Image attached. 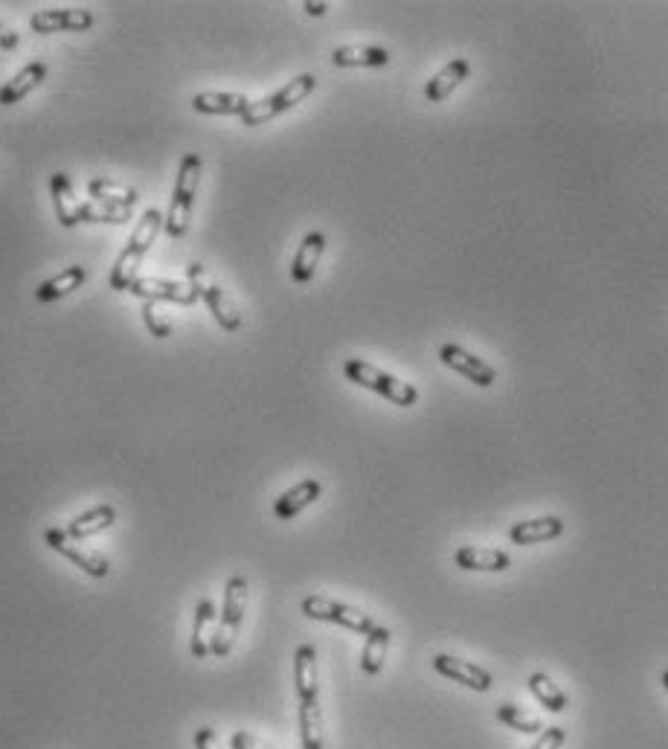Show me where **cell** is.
I'll list each match as a JSON object with an SVG mask.
<instances>
[{
  "label": "cell",
  "mask_w": 668,
  "mask_h": 749,
  "mask_svg": "<svg viewBox=\"0 0 668 749\" xmlns=\"http://www.w3.org/2000/svg\"><path fill=\"white\" fill-rule=\"evenodd\" d=\"M303 9L308 15H326V12H329V3H311V0H308V3H303Z\"/></svg>",
  "instance_id": "cell-37"
},
{
  "label": "cell",
  "mask_w": 668,
  "mask_h": 749,
  "mask_svg": "<svg viewBox=\"0 0 668 749\" xmlns=\"http://www.w3.org/2000/svg\"><path fill=\"white\" fill-rule=\"evenodd\" d=\"M134 297L146 302H175V305H195L201 300L198 291L189 282L175 279H157V276H137L128 288Z\"/></svg>",
  "instance_id": "cell-9"
},
{
  "label": "cell",
  "mask_w": 668,
  "mask_h": 749,
  "mask_svg": "<svg viewBox=\"0 0 668 749\" xmlns=\"http://www.w3.org/2000/svg\"><path fill=\"white\" fill-rule=\"evenodd\" d=\"M300 610H303L308 619L329 622V625H340V628L355 630V633H364V636L375 628V622H372L369 613L352 607V604H343V601L317 596V593H314V596H305L303 604H300Z\"/></svg>",
  "instance_id": "cell-7"
},
{
  "label": "cell",
  "mask_w": 668,
  "mask_h": 749,
  "mask_svg": "<svg viewBox=\"0 0 668 749\" xmlns=\"http://www.w3.org/2000/svg\"><path fill=\"white\" fill-rule=\"evenodd\" d=\"M230 749H271V747H265L262 741H256L250 732H233L230 735Z\"/></svg>",
  "instance_id": "cell-34"
},
{
  "label": "cell",
  "mask_w": 668,
  "mask_h": 749,
  "mask_svg": "<svg viewBox=\"0 0 668 749\" xmlns=\"http://www.w3.org/2000/svg\"><path fill=\"white\" fill-rule=\"evenodd\" d=\"M433 668L442 677H448V680H454V683L471 691H488L494 686V677L488 674L483 665H477V662L471 660H459V657H451V654H436L433 657Z\"/></svg>",
  "instance_id": "cell-11"
},
{
  "label": "cell",
  "mask_w": 668,
  "mask_h": 749,
  "mask_svg": "<svg viewBox=\"0 0 668 749\" xmlns=\"http://www.w3.org/2000/svg\"><path fill=\"white\" fill-rule=\"evenodd\" d=\"M334 67H384L390 64V53L384 47H337L332 53Z\"/></svg>",
  "instance_id": "cell-27"
},
{
  "label": "cell",
  "mask_w": 668,
  "mask_h": 749,
  "mask_svg": "<svg viewBox=\"0 0 668 749\" xmlns=\"http://www.w3.org/2000/svg\"><path fill=\"white\" fill-rule=\"evenodd\" d=\"M18 44H21V38H18V32H12L9 27H3L0 24V50H18Z\"/></svg>",
  "instance_id": "cell-36"
},
{
  "label": "cell",
  "mask_w": 668,
  "mask_h": 749,
  "mask_svg": "<svg viewBox=\"0 0 668 749\" xmlns=\"http://www.w3.org/2000/svg\"><path fill=\"white\" fill-rule=\"evenodd\" d=\"M163 221H166V215L157 212L154 207L143 212V218L137 221L131 239H128L125 250L120 253V259L114 262V268L108 273V285L114 291H128L131 288V282L137 279V270L143 265L146 253L152 250V244L157 241V233L163 230Z\"/></svg>",
  "instance_id": "cell-1"
},
{
  "label": "cell",
  "mask_w": 668,
  "mask_h": 749,
  "mask_svg": "<svg viewBox=\"0 0 668 749\" xmlns=\"http://www.w3.org/2000/svg\"><path fill=\"white\" fill-rule=\"evenodd\" d=\"M192 741H195V749H218V735L210 726H201Z\"/></svg>",
  "instance_id": "cell-35"
},
{
  "label": "cell",
  "mask_w": 668,
  "mask_h": 749,
  "mask_svg": "<svg viewBox=\"0 0 668 749\" xmlns=\"http://www.w3.org/2000/svg\"><path fill=\"white\" fill-rule=\"evenodd\" d=\"M201 172H204V160L201 154L189 151L183 154L181 166H178V180H175V192H172V207L166 212L163 230L166 236L181 241L189 233V218H192V207H195V195L201 186Z\"/></svg>",
  "instance_id": "cell-2"
},
{
  "label": "cell",
  "mask_w": 668,
  "mask_h": 749,
  "mask_svg": "<svg viewBox=\"0 0 668 749\" xmlns=\"http://www.w3.org/2000/svg\"><path fill=\"white\" fill-rule=\"evenodd\" d=\"M88 195L99 204H108V207H122V210H134V204L140 201L137 189H128L117 180L108 178H93L88 183Z\"/></svg>",
  "instance_id": "cell-25"
},
{
  "label": "cell",
  "mask_w": 668,
  "mask_h": 749,
  "mask_svg": "<svg viewBox=\"0 0 668 749\" xmlns=\"http://www.w3.org/2000/svg\"><path fill=\"white\" fill-rule=\"evenodd\" d=\"M343 375L352 384L364 387V390L378 392L381 398H387L395 407H413L419 401V390L413 384H407V381H401V378H395L390 372H384V369H378V366H372V363H366L361 358L346 360Z\"/></svg>",
  "instance_id": "cell-3"
},
{
  "label": "cell",
  "mask_w": 668,
  "mask_h": 749,
  "mask_svg": "<svg viewBox=\"0 0 668 749\" xmlns=\"http://www.w3.org/2000/svg\"><path fill=\"white\" fill-rule=\"evenodd\" d=\"M663 686H666V691H668V671H663Z\"/></svg>",
  "instance_id": "cell-38"
},
{
  "label": "cell",
  "mask_w": 668,
  "mask_h": 749,
  "mask_svg": "<svg viewBox=\"0 0 668 749\" xmlns=\"http://www.w3.org/2000/svg\"><path fill=\"white\" fill-rule=\"evenodd\" d=\"M497 720L506 723L515 732H523V735H541L544 732V720L535 718V715H526L520 706H512V703L497 706Z\"/></svg>",
  "instance_id": "cell-30"
},
{
  "label": "cell",
  "mask_w": 668,
  "mask_h": 749,
  "mask_svg": "<svg viewBox=\"0 0 668 749\" xmlns=\"http://www.w3.org/2000/svg\"><path fill=\"white\" fill-rule=\"evenodd\" d=\"M468 76H471V64H468V59H451L425 85L427 102H445Z\"/></svg>",
  "instance_id": "cell-18"
},
{
  "label": "cell",
  "mask_w": 668,
  "mask_h": 749,
  "mask_svg": "<svg viewBox=\"0 0 668 749\" xmlns=\"http://www.w3.org/2000/svg\"><path fill=\"white\" fill-rule=\"evenodd\" d=\"M317 88V76H311V73H303V76H297V79H291L285 88H279L271 96H265V99H259V102H250V108L242 114L244 125H250V128H256V125H265V122L276 120L279 114H285V111H291V108H297L300 102H305L311 93Z\"/></svg>",
  "instance_id": "cell-5"
},
{
  "label": "cell",
  "mask_w": 668,
  "mask_h": 749,
  "mask_svg": "<svg viewBox=\"0 0 668 749\" xmlns=\"http://www.w3.org/2000/svg\"><path fill=\"white\" fill-rule=\"evenodd\" d=\"M300 744L303 749H323V712L320 700L300 703Z\"/></svg>",
  "instance_id": "cell-28"
},
{
  "label": "cell",
  "mask_w": 668,
  "mask_h": 749,
  "mask_svg": "<svg viewBox=\"0 0 668 749\" xmlns=\"http://www.w3.org/2000/svg\"><path fill=\"white\" fill-rule=\"evenodd\" d=\"M128 218H131V210L108 207L99 201H88L79 207V224H125Z\"/></svg>",
  "instance_id": "cell-31"
},
{
  "label": "cell",
  "mask_w": 668,
  "mask_h": 749,
  "mask_svg": "<svg viewBox=\"0 0 668 749\" xmlns=\"http://www.w3.org/2000/svg\"><path fill=\"white\" fill-rule=\"evenodd\" d=\"M439 360H442L448 369H454L456 375H462L465 381H471L474 387L488 390V387L497 381V372L488 366L486 360L471 355L468 349H462V346H456V343H445V346L439 349Z\"/></svg>",
  "instance_id": "cell-10"
},
{
  "label": "cell",
  "mask_w": 668,
  "mask_h": 749,
  "mask_svg": "<svg viewBox=\"0 0 668 749\" xmlns=\"http://www.w3.org/2000/svg\"><path fill=\"white\" fill-rule=\"evenodd\" d=\"M44 543L53 552H59L61 558H67L73 567H79L85 575H91V578H108L111 575V564H108L105 555H99L96 549H88L85 543L73 540L64 529H47L44 532Z\"/></svg>",
  "instance_id": "cell-8"
},
{
  "label": "cell",
  "mask_w": 668,
  "mask_h": 749,
  "mask_svg": "<svg viewBox=\"0 0 668 749\" xmlns=\"http://www.w3.org/2000/svg\"><path fill=\"white\" fill-rule=\"evenodd\" d=\"M529 691L535 694V700L547 709V712H555V715H561L564 709H567V694L558 689V683L544 674V671H535L532 677H529Z\"/></svg>",
  "instance_id": "cell-29"
},
{
  "label": "cell",
  "mask_w": 668,
  "mask_h": 749,
  "mask_svg": "<svg viewBox=\"0 0 668 749\" xmlns=\"http://www.w3.org/2000/svg\"><path fill=\"white\" fill-rule=\"evenodd\" d=\"M186 279H189V285L198 291V297L207 302V308L213 311L215 323H218L221 329L224 331L242 329V314H239L236 302L227 297V291L215 282L210 270L204 268L201 262H192V265L186 268Z\"/></svg>",
  "instance_id": "cell-6"
},
{
  "label": "cell",
  "mask_w": 668,
  "mask_h": 749,
  "mask_svg": "<svg viewBox=\"0 0 668 749\" xmlns=\"http://www.w3.org/2000/svg\"><path fill=\"white\" fill-rule=\"evenodd\" d=\"M85 282H88V270L82 268V265H70V268H64L61 273H56L53 279L41 282V285L35 288V300L56 302L61 300V297H67V294H73V291H79Z\"/></svg>",
  "instance_id": "cell-21"
},
{
  "label": "cell",
  "mask_w": 668,
  "mask_h": 749,
  "mask_svg": "<svg viewBox=\"0 0 668 749\" xmlns=\"http://www.w3.org/2000/svg\"><path fill=\"white\" fill-rule=\"evenodd\" d=\"M143 323H146V329L152 331L154 337H160V340H166V337L172 334V320L160 311L157 302H146V305H143Z\"/></svg>",
  "instance_id": "cell-32"
},
{
  "label": "cell",
  "mask_w": 668,
  "mask_h": 749,
  "mask_svg": "<svg viewBox=\"0 0 668 749\" xmlns=\"http://www.w3.org/2000/svg\"><path fill=\"white\" fill-rule=\"evenodd\" d=\"M323 494V485L320 480H303L297 482L294 488H288L279 500L274 503V514L276 520H294L303 509H308L311 503H317Z\"/></svg>",
  "instance_id": "cell-16"
},
{
  "label": "cell",
  "mask_w": 668,
  "mask_h": 749,
  "mask_svg": "<svg viewBox=\"0 0 668 749\" xmlns=\"http://www.w3.org/2000/svg\"><path fill=\"white\" fill-rule=\"evenodd\" d=\"M50 195H53V204H56V218H59L61 227H76L79 224V207L82 201H76V192H73V183L64 172H56L50 178Z\"/></svg>",
  "instance_id": "cell-23"
},
{
  "label": "cell",
  "mask_w": 668,
  "mask_h": 749,
  "mask_svg": "<svg viewBox=\"0 0 668 749\" xmlns=\"http://www.w3.org/2000/svg\"><path fill=\"white\" fill-rule=\"evenodd\" d=\"M114 523H117V509L114 506H96V509L73 517L64 532L73 540H88L93 535H99V532H105V529H111Z\"/></svg>",
  "instance_id": "cell-24"
},
{
  "label": "cell",
  "mask_w": 668,
  "mask_h": 749,
  "mask_svg": "<svg viewBox=\"0 0 668 749\" xmlns=\"http://www.w3.org/2000/svg\"><path fill=\"white\" fill-rule=\"evenodd\" d=\"M454 561L465 572H506L512 567V558L503 549H486V546H462L456 549Z\"/></svg>",
  "instance_id": "cell-14"
},
{
  "label": "cell",
  "mask_w": 668,
  "mask_h": 749,
  "mask_svg": "<svg viewBox=\"0 0 668 749\" xmlns=\"http://www.w3.org/2000/svg\"><path fill=\"white\" fill-rule=\"evenodd\" d=\"M244 610H247V578L233 575V578L224 584V604H221L218 628H215L213 645H210V654H213V657H227V654L233 651L236 636H239V628H242Z\"/></svg>",
  "instance_id": "cell-4"
},
{
  "label": "cell",
  "mask_w": 668,
  "mask_h": 749,
  "mask_svg": "<svg viewBox=\"0 0 668 749\" xmlns=\"http://www.w3.org/2000/svg\"><path fill=\"white\" fill-rule=\"evenodd\" d=\"M567 741V732L561 726H544V732L538 735V741L532 744V749H561Z\"/></svg>",
  "instance_id": "cell-33"
},
{
  "label": "cell",
  "mask_w": 668,
  "mask_h": 749,
  "mask_svg": "<svg viewBox=\"0 0 668 749\" xmlns=\"http://www.w3.org/2000/svg\"><path fill=\"white\" fill-rule=\"evenodd\" d=\"M215 619H218V610H215L213 599H201L195 604V622H192V639H189V651H192L195 660L210 657Z\"/></svg>",
  "instance_id": "cell-15"
},
{
  "label": "cell",
  "mask_w": 668,
  "mask_h": 749,
  "mask_svg": "<svg viewBox=\"0 0 668 749\" xmlns=\"http://www.w3.org/2000/svg\"><path fill=\"white\" fill-rule=\"evenodd\" d=\"M564 535V520L558 514H544L535 520H520L509 529V540L517 546H532V543H547Z\"/></svg>",
  "instance_id": "cell-13"
},
{
  "label": "cell",
  "mask_w": 668,
  "mask_h": 749,
  "mask_svg": "<svg viewBox=\"0 0 668 749\" xmlns=\"http://www.w3.org/2000/svg\"><path fill=\"white\" fill-rule=\"evenodd\" d=\"M323 253H326V236L323 233H308L303 241H300V250H297V256H294V265H291V279L297 282V285H308L311 282V276L317 273V265H320V259H323Z\"/></svg>",
  "instance_id": "cell-17"
},
{
  "label": "cell",
  "mask_w": 668,
  "mask_h": 749,
  "mask_svg": "<svg viewBox=\"0 0 668 749\" xmlns=\"http://www.w3.org/2000/svg\"><path fill=\"white\" fill-rule=\"evenodd\" d=\"M192 108L198 114H215V117H242L250 108V99L242 93H195Z\"/></svg>",
  "instance_id": "cell-20"
},
{
  "label": "cell",
  "mask_w": 668,
  "mask_h": 749,
  "mask_svg": "<svg viewBox=\"0 0 668 749\" xmlns=\"http://www.w3.org/2000/svg\"><path fill=\"white\" fill-rule=\"evenodd\" d=\"M390 642H393V633L387 628H381V625H375V628L366 633L364 654H361V671H364L366 677L381 674L384 660H387V651H390Z\"/></svg>",
  "instance_id": "cell-26"
},
{
  "label": "cell",
  "mask_w": 668,
  "mask_h": 749,
  "mask_svg": "<svg viewBox=\"0 0 668 749\" xmlns=\"http://www.w3.org/2000/svg\"><path fill=\"white\" fill-rule=\"evenodd\" d=\"M44 79H47V64H44V61H32V64H27L15 79H9V82L0 88V105L9 108V105L27 99L32 90L38 88Z\"/></svg>",
  "instance_id": "cell-22"
},
{
  "label": "cell",
  "mask_w": 668,
  "mask_h": 749,
  "mask_svg": "<svg viewBox=\"0 0 668 749\" xmlns=\"http://www.w3.org/2000/svg\"><path fill=\"white\" fill-rule=\"evenodd\" d=\"M294 689L300 703L305 700H317L320 694V683H317V651L314 645H300L294 654Z\"/></svg>",
  "instance_id": "cell-19"
},
{
  "label": "cell",
  "mask_w": 668,
  "mask_h": 749,
  "mask_svg": "<svg viewBox=\"0 0 668 749\" xmlns=\"http://www.w3.org/2000/svg\"><path fill=\"white\" fill-rule=\"evenodd\" d=\"M32 32L53 35V32H85L93 27V12L88 9H44L30 18Z\"/></svg>",
  "instance_id": "cell-12"
}]
</instances>
